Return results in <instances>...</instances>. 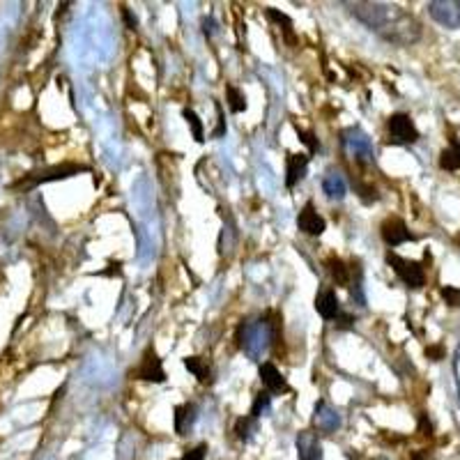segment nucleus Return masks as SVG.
Wrapping results in <instances>:
<instances>
[{"label": "nucleus", "mask_w": 460, "mask_h": 460, "mask_svg": "<svg viewBox=\"0 0 460 460\" xmlns=\"http://www.w3.org/2000/svg\"><path fill=\"white\" fill-rule=\"evenodd\" d=\"M352 14L364 23L368 30L378 33L382 40L398 46H410L421 37L419 21L396 5L387 3H352L348 5Z\"/></svg>", "instance_id": "obj_1"}, {"label": "nucleus", "mask_w": 460, "mask_h": 460, "mask_svg": "<svg viewBox=\"0 0 460 460\" xmlns=\"http://www.w3.org/2000/svg\"><path fill=\"white\" fill-rule=\"evenodd\" d=\"M240 339L242 350L247 352L251 357H260L263 352L267 350V345L272 341V327L267 320H251V322H244L240 327Z\"/></svg>", "instance_id": "obj_2"}, {"label": "nucleus", "mask_w": 460, "mask_h": 460, "mask_svg": "<svg viewBox=\"0 0 460 460\" xmlns=\"http://www.w3.org/2000/svg\"><path fill=\"white\" fill-rule=\"evenodd\" d=\"M387 263L394 267V272L398 274V279H401L405 286L421 288V286L426 283L424 267H421L419 263H414V260L401 258V256H396V253H389V256H387Z\"/></svg>", "instance_id": "obj_3"}, {"label": "nucleus", "mask_w": 460, "mask_h": 460, "mask_svg": "<svg viewBox=\"0 0 460 460\" xmlns=\"http://www.w3.org/2000/svg\"><path fill=\"white\" fill-rule=\"evenodd\" d=\"M343 143L352 157L357 161H373L375 152H373V143L359 127H350L343 132Z\"/></svg>", "instance_id": "obj_4"}, {"label": "nucleus", "mask_w": 460, "mask_h": 460, "mask_svg": "<svg viewBox=\"0 0 460 460\" xmlns=\"http://www.w3.org/2000/svg\"><path fill=\"white\" fill-rule=\"evenodd\" d=\"M419 138L417 127L410 120V115L405 113H394L389 118V141L396 145H410Z\"/></svg>", "instance_id": "obj_5"}, {"label": "nucleus", "mask_w": 460, "mask_h": 460, "mask_svg": "<svg viewBox=\"0 0 460 460\" xmlns=\"http://www.w3.org/2000/svg\"><path fill=\"white\" fill-rule=\"evenodd\" d=\"M428 12L444 28H460V0H435L428 5Z\"/></svg>", "instance_id": "obj_6"}, {"label": "nucleus", "mask_w": 460, "mask_h": 460, "mask_svg": "<svg viewBox=\"0 0 460 460\" xmlns=\"http://www.w3.org/2000/svg\"><path fill=\"white\" fill-rule=\"evenodd\" d=\"M382 240H385L389 247H398V244H405V242H412L414 235L405 226V221L401 219H387L382 224Z\"/></svg>", "instance_id": "obj_7"}, {"label": "nucleus", "mask_w": 460, "mask_h": 460, "mask_svg": "<svg viewBox=\"0 0 460 460\" xmlns=\"http://www.w3.org/2000/svg\"><path fill=\"white\" fill-rule=\"evenodd\" d=\"M136 375L141 380H148V382H164L166 380V373H164V368H161V359L157 357L155 350L145 352L141 366L136 368Z\"/></svg>", "instance_id": "obj_8"}, {"label": "nucleus", "mask_w": 460, "mask_h": 460, "mask_svg": "<svg viewBox=\"0 0 460 460\" xmlns=\"http://www.w3.org/2000/svg\"><path fill=\"white\" fill-rule=\"evenodd\" d=\"M297 456L299 460H322L320 437L311 431H302L297 435Z\"/></svg>", "instance_id": "obj_9"}, {"label": "nucleus", "mask_w": 460, "mask_h": 460, "mask_svg": "<svg viewBox=\"0 0 460 460\" xmlns=\"http://www.w3.org/2000/svg\"><path fill=\"white\" fill-rule=\"evenodd\" d=\"M297 226H299V230H302V233L313 235V237L322 235V233H325V228H327L325 219H322L320 214H318L316 210H313V205H311V203H309V205H304V210L299 212Z\"/></svg>", "instance_id": "obj_10"}, {"label": "nucleus", "mask_w": 460, "mask_h": 460, "mask_svg": "<svg viewBox=\"0 0 460 460\" xmlns=\"http://www.w3.org/2000/svg\"><path fill=\"white\" fill-rule=\"evenodd\" d=\"M313 421H316V426L322 433H336L341 428V414L334 408H329L325 401L316 403V417H313Z\"/></svg>", "instance_id": "obj_11"}, {"label": "nucleus", "mask_w": 460, "mask_h": 460, "mask_svg": "<svg viewBox=\"0 0 460 460\" xmlns=\"http://www.w3.org/2000/svg\"><path fill=\"white\" fill-rule=\"evenodd\" d=\"M260 380H263V385L267 387L270 394H286L288 391L286 378H283L279 368H276L274 364H270V362L260 364Z\"/></svg>", "instance_id": "obj_12"}, {"label": "nucleus", "mask_w": 460, "mask_h": 460, "mask_svg": "<svg viewBox=\"0 0 460 460\" xmlns=\"http://www.w3.org/2000/svg\"><path fill=\"white\" fill-rule=\"evenodd\" d=\"M316 311L325 320H334L341 316V306H339V299H336L334 290H322L316 297Z\"/></svg>", "instance_id": "obj_13"}, {"label": "nucleus", "mask_w": 460, "mask_h": 460, "mask_svg": "<svg viewBox=\"0 0 460 460\" xmlns=\"http://www.w3.org/2000/svg\"><path fill=\"white\" fill-rule=\"evenodd\" d=\"M288 168H286V187L288 189H293L295 184L304 178V173H306V166H309V157L306 155H288Z\"/></svg>", "instance_id": "obj_14"}, {"label": "nucleus", "mask_w": 460, "mask_h": 460, "mask_svg": "<svg viewBox=\"0 0 460 460\" xmlns=\"http://www.w3.org/2000/svg\"><path fill=\"white\" fill-rule=\"evenodd\" d=\"M196 405L194 403H184L180 408H175V433L178 435H187V431L191 426H194L196 421Z\"/></svg>", "instance_id": "obj_15"}, {"label": "nucleus", "mask_w": 460, "mask_h": 460, "mask_svg": "<svg viewBox=\"0 0 460 460\" xmlns=\"http://www.w3.org/2000/svg\"><path fill=\"white\" fill-rule=\"evenodd\" d=\"M322 189H325L327 198H332V201H343V198H345V191H348L343 175L336 173V171H329V173L325 175V180H322Z\"/></svg>", "instance_id": "obj_16"}, {"label": "nucleus", "mask_w": 460, "mask_h": 460, "mask_svg": "<svg viewBox=\"0 0 460 460\" xmlns=\"http://www.w3.org/2000/svg\"><path fill=\"white\" fill-rule=\"evenodd\" d=\"M327 270H329V274H332V279L336 281V286H348L350 283V270L345 267L341 258H329Z\"/></svg>", "instance_id": "obj_17"}, {"label": "nucleus", "mask_w": 460, "mask_h": 460, "mask_svg": "<svg viewBox=\"0 0 460 460\" xmlns=\"http://www.w3.org/2000/svg\"><path fill=\"white\" fill-rule=\"evenodd\" d=\"M440 166L444 168V171H458L460 168V143L458 141H454L451 143V148H447L442 152Z\"/></svg>", "instance_id": "obj_18"}, {"label": "nucleus", "mask_w": 460, "mask_h": 460, "mask_svg": "<svg viewBox=\"0 0 460 460\" xmlns=\"http://www.w3.org/2000/svg\"><path fill=\"white\" fill-rule=\"evenodd\" d=\"M81 171H86V166H74V164H69V166L53 168V171H49L46 175H42V178H37V180H40V182H46V180H60V178H69V175L81 173Z\"/></svg>", "instance_id": "obj_19"}, {"label": "nucleus", "mask_w": 460, "mask_h": 460, "mask_svg": "<svg viewBox=\"0 0 460 460\" xmlns=\"http://www.w3.org/2000/svg\"><path fill=\"white\" fill-rule=\"evenodd\" d=\"M184 366H187L201 382H207V378H210V368H207V364L201 357H187L184 359Z\"/></svg>", "instance_id": "obj_20"}, {"label": "nucleus", "mask_w": 460, "mask_h": 460, "mask_svg": "<svg viewBox=\"0 0 460 460\" xmlns=\"http://www.w3.org/2000/svg\"><path fill=\"white\" fill-rule=\"evenodd\" d=\"M182 115H184V120H187V125L191 127V132H194V138L198 143H203L205 141V134H203V122H201V118L191 111V109H184L182 111Z\"/></svg>", "instance_id": "obj_21"}, {"label": "nucleus", "mask_w": 460, "mask_h": 460, "mask_svg": "<svg viewBox=\"0 0 460 460\" xmlns=\"http://www.w3.org/2000/svg\"><path fill=\"white\" fill-rule=\"evenodd\" d=\"M270 403H272L270 391H260V394L256 396V401H253L251 417L258 419V417H263V414H267V410H270Z\"/></svg>", "instance_id": "obj_22"}, {"label": "nucleus", "mask_w": 460, "mask_h": 460, "mask_svg": "<svg viewBox=\"0 0 460 460\" xmlns=\"http://www.w3.org/2000/svg\"><path fill=\"white\" fill-rule=\"evenodd\" d=\"M228 102H230V111L233 113H242L247 109V97H244V92H240L235 86H228Z\"/></svg>", "instance_id": "obj_23"}, {"label": "nucleus", "mask_w": 460, "mask_h": 460, "mask_svg": "<svg viewBox=\"0 0 460 460\" xmlns=\"http://www.w3.org/2000/svg\"><path fill=\"white\" fill-rule=\"evenodd\" d=\"M267 17H270L272 21H276L279 26H286L283 30H286V37L290 42H295V37H293V21H290L286 14H281V12H276L274 7H267Z\"/></svg>", "instance_id": "obj_24"}, {"label": "nucleus", "mask_w": 460, "mask_h": 460, "mask_svg": "<svg viewBox=\"0 0 460 460\" xmlns=\"http://www.w3.org/2000/svg\"><path fill=\"white\" fill-rule=\"evenodd\" d=\"M253 426H256V419L253 417H242V419H237V424H235V433H237V437L240 440H251V433H253Z\"/></svg>", "instance_id": "obj_25"}, {"label": "nucleus", "mask_w": 460, "mask_h": 460, "mask_svg": "<svg viewBox=\"0 0 460 460\" xmlns=\"http://www.w3.org/2000/svg\"><path fill=\"white\" fill-rule=\"evenodd\" d=\"M442 297L447 299L449 306H460V290L458 288H451V286L442 288Z\"/></svg>", "instance_id": "obj_26"}, {"label": "nucleus", "mask_w": 460, "mask_h": 460, "mask_svg": "<svg viewBox=\"0 0 460 460\" xmlns=\"http://www.w3.org/2000/svg\"><path fill=\"white\" fill-rule=\"evenodd\" d=\"M297 134H299V138H302V143L309 145V150H311V152L320 150V143L316 141V136H313L311 132H304V129H299V127H297Z\"/></svg>", "instance_id": "obj_27"}, {"label": "nucleus", "mask_w": 460, "mask_h": 460, "mask_svg": "<svg viewBox=\"0 0 460 460\" xmlns=\"http://www.w3.org/2000/svg\"><path fill=\"white\" fill-rule=\"evenodd\" d=\"M205 454H207V444H198L196 449L187 451L180 460H205Z\"/></svg>", "instance_id": "obj_28"}, {"label": "nucleus", "mask_w": 460, "mask_h": 460, "mask_svg": "<svg viewBox=\"0 0 460 460\" xmlns=\"http://www.w3.org/2000/svg\"><path fill=\"white\" fill-rule=\"evenodd\" d=\"M217 115H219V127H217V132H214L212 136L214 138H221L226 134V120H224V111H221V106L217 104Z\"/></svg>", "instance_id": "obj_29"}, {"label": "nucleus", "mask_w": 460, "mask_h": 460, "mask_svg": "<svg viewBox=\"0 0 460 460\" xmlns=\"http://www.w3.org/2000/svg\"><path fill=\"white\" fill-rule=\"evenodd\" d=\"M454 375H456V387H458V403H460V345L456 350V359H454Z\"/></svg>", "instance_id": "obj_30"}, {"label": "nucleus", "mask_w": 460, "mask_h": 460, "mask_svg": "<svg viewBox=\"0 0 460 460\" xmlns=\"http://www.w3.org/2000/svg\"><path fill=\"white\" fill-rule=\"evenodd\" d=\"M122 14H125V21H127V26H129V28H132V30H134V28L138 26V21H136V17H132V12H129V10H122Z\"/></svg>", "instance_id": "obj_31"}, {"label": "nucleus", "mask_w": 460, "mask_h": 460, "mask_svg": "<svg viewBox=\"0 0 460 460\" xmlns=\"http://www.w3.org/2000/svg\"><path fill=\"white\" fill-rule=\"evenodd\" d=\"M203 26H205V35H212V33H214V21H212V19H205Z\"/></svg>", "instance_id": "obj_32"}, {"label": "nucleus", "mask_w": 460, "mask_h": 460, "mask_svg": "<svg viewBox=\"0 0 460 460\" xmlns=\"http://www.w3.org/2000/svg\"><path fill=\"white\" fill-rule=\"evenodd\" d=\"M428 355H433V357H440V355H442V350H440V348H437V350H433V348H431V350H428Z\"/></svg>", "instance_id": "obj_33"}, {"label": "nucleus", "mask_w": 460, "mask_h": 460, "mask_svg": "<svg viewBox=\"0 0 460 460\" xmlns=\"http://www.w3.org/2000/svg\"><path fill=\"white\" fill-rule=\"evenodd\" d=\"M412 460H424V454H421V451H417V454L412 456Z\"/></svg>", "instance_id": "obj_34"}]
</instances>
